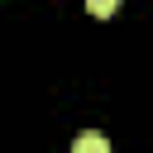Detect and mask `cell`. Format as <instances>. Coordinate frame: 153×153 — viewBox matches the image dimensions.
<instances>
[{
    "mask_svg": "<svg viewBox=\"0 0 153 153\" xmlns=\"http://www.w3.org/2000/svg\"><path fill=\"white\" fill-rule=\"evenodd\" d=\"M72 153H110V139H105L100 129H86V134L72 139Z\"/></svg>",
    "mask_w": 153,
    "mask_h": 153,
    "instance_id": "cell-1",
    "label": "cell"
},
{
    "mask_svg": "<svg viewBox=\"0 0 153 153\" xmlns=\"http://www.w3.org/2000/svg\"><path fill=\"white\" fill-rule=\"evenodd\" d=\"M86 5H91V14H100V19H105V14H115V10H120V0H86Z\"/></svg>",
    "mask_w": 153,
    "mask_h": 153,
    "instance_id": "cell-2",
    "label": "cell"
}]
</instances>
